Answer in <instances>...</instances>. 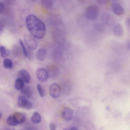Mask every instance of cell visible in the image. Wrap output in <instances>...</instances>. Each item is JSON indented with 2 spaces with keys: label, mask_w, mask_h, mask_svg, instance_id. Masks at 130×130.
Listing matches in <instances>:
<instances>
[{
  "label": "cell",
  "mask_w": 130,
  "mask_h": 130,
  "mask_svg": "<svg viewBox=\"0 0 130 130\" xmlns=\"http://www.w3.org/2000/svg\"><path fill=\"white\" fill-rule=\"evenodd\" d=\"M25 22L28 30L34 37L39 39L44 37L46 33L45 25L37 17L30 14L26 18Z\"/></svg>",
  "instance_id": "1"
},
{
  "label": "cell",
  "mask_w": 130,
  "mask_h": 130,
  "mask_svg": "<svg viewBox=\"0 0 130 130\" xmlns=\"http://www.w3.org/2000/svg\"><path fill=\"white\" fill-rule=\"evenodd\" d=\"M100 13L98 7L95 5H92L88 7L85 13V17L87 19L91 21L96 20L98 18Z\"/></svg>",
  "instance_id": "2"
},
{
  "label": "cell",
  "mask_w": 130,
  "mask_h": 130,
  "mask_svg": "<svg viewBox=\"0 0 130 130\" xmlns=\"http://www.w3.org/2000/svg\"><path fill=\"white\" fill-rule=\"evenodd\" d=\"M24 39L26 45L29 49L34 50L37 47L38 44L37 41L34 38L29 34H24Z\"/></svg>",
  "instance_id": "3"
},
{
  "label": "cell",
  "mask_w": 130,
  "mask_h": 130,
  "mask_svg": "<svg viewBox=\"0 0 130 130\" xmlns=\"http://www.w3.org/2000/svg\"><path fill=\"white\" fill-rule=\"evenodd\" d=\"M18 104L19 107L27 109H30L32 106V103L27 98L22 95L18 98Z\"/></svg>",
  "instance_id": "4"
},
{
  "label": "cell",
  "mask_w": 130,
  "mask_h": 130,
  "mask_svg": "<svg viewBox=\"0 0 130 130\" xmlns=\"http://www.w3.org/2000/svg\"><path fill=\"white\" fill-rule=\"evenodd\" d=\"M36 74L38 79L41 82H45L47 81L48 75L45 69L42 68H38L36 71Z\"/></svg>",
  "instance_id": "5"
},
{
  "label": "cell",
  "mask_w": 130,
  "mask_h": 130,
  "mask_svg": "<svg viewBox=\"0 0 130 130\" xmlns=\"http://www.w3.org/2000/svg\"><path fill=\"white\" fill-rule=\"evenodd\" d=\"M101 19L103 23L107 26H112L114 24L115 22L113 17L107 12L102 13L101 15Z\"/></svg>",
  "instance_id": "6"
},
{
  "label": "cell",
  "mask_w": 130,
  "mask_h": 130,
  "mask_svg": "<svg viewBox=\"0 0 130 130\" xmlns=\"http://www.w3.org/2000/svg\"><path fill=\"white\" fill-rule=\"evenodd\" d=\"M49 92L50 95L54 98L59 97L61 93V89L59 86L57 84H52L49 87Z\"/></svg>",
  "instance_id": "7"
},
{
  "label": "cell",
  "mask_w": 130,
  "mask_h": 130,
  "mask_svg": "<svg viewBox=\"0 0 130 130\" xmlns=\"http://www.w3.org/2000/svg\"><path fill=\"white\" fill-rule=\"evenodd\" d=\"M111 9L113 12L118 16H122L124 13V10L123 8L118 3L113 4L112 5Z\"/></svg>",
  "instance_id": "8"
},
{
  "label": "cell",
  "mask_w": 130,
  "mask_h": 130,
  "mask_svg": "<svg viewBox=\"0 0 130 130\" xmlns=\"http://www.w3.org/2000/svg\"><path fill=\"white\" fill-rule=\"evenodd\" d=\"M73 110L69 108L64 109L62 113V117L65 120L67 121L71 120L73 118Z\"/></svg>",
  "instance_id": "9"
},
{
  "label": "cell",
  "mask_w": 130,
  "mask_h": 130,
  "mask_svg": "<svg viewBox=\"0 0 130 130\" xmlns=\"http://www.w3.org/2000/svg\"><path fill=\"white\" fill-rule=\"evenodd\" d=\"M46 52V50L45 48H41L39 49L36 53L37 59L40 61L44 60L45 58Z\"/></svg>",
  "instance_id": "10"
},
{
  "label": "cell",
  "mask_w": 130,
  "mask_h": 130,
  "mask_svg": "<svg viewBox=\"0 0 130 130\" xmlns=\"http://www.w3.org/2000/svg\"><path fill=\"white\" fill-rule=\"evenodd\" d=\"M114 35L116 36L120 37L122 36L123 33V30L122 25L120 24L115 25L113 29Z\"/></svg>",
  "instance_id": "11"
},
{
  "label": "cell",
  "mask_w": 130,
  "mask_h": 130,
  "mask_svg": "<svg viewBox=\"0 0 130 130\" xmlns=\"http://www.w3.org/2000/svg\"><path fill=\"white\" fill-rule=\"evenodd\" d=\"M21 78L24 82L26 83H29L30 80V76L28 72L24 69L21 70L20 72Z\"/></svg>",
  "instance_id": "12"
},
{
  "label": "cell",
  "mask_w": 130,
  "mask_h": 130,
  "mask_svg": "<svg viewBox=\"0 0 130 130\" xmlns=\"http://www.w3.org/2000/svg\"><path fill=\"white\" fill-rule=\"evenodd\" d=\"M13 115L18 124L23 123L24 122L25 117L23 113L17 112L14 113Z\"/></svg>",
  "instance_id": "13"
},
{
  "label": "cell",
  "mask_w": 130,
  "mask_h": 130,
  "mask_svg": "<svg viewBox=\"0 0 130 130\" xmlns=\"http://www.w3.org/2000/svg\"><path fill=\"white\" fill-rule=\"evenodd\" d=\"M21 92L24 96L27 98H30L32 95V91L31 89L28 86L24 87L21 90Z\"/></svg>",
  "instance_id": "14"
},
{
  "label": "cell",
  "mask_w": 130,
  "mask_h": 130,
  "mask_svg": "<svg viewBox=\"0 0 130 130\" xmlns=\"http://www.w3.org/2000/svg\"><path fill=\"white\" fill-rule=\"evenodd\" d=\"M24 82L21 78L17 79L14 84L15 89L18 90H21L24 87Z\"/></svg>",
  "instance_id": "15"
},
{
  "label": "cell",
  "mask_w": 130,
  "mask_h": 130,
  "mask_svg": "<svg viewBox=\"0 0 130 130\" xmlns=\"http://www.w3.org/2000/svg\"><path fill=\"white\" fill-rule=\"evenodd\" d=\"M41 119V117L40 115L37 112L34 113L31 118L32 122L35 124H38L40 123Z\"/></svg>",
  "instance_id": "16"
},
{
  "label": "cell",
  "mask_w": 130,
  "mask_h": 130,
  "mask_svg": "<svg viewBox=\"0 0 130 130\" xmlns=\"http://www.w3.org/2000/svg\"><path fill=\"white\" fill-rule=\"evenodd\" d=\"M7 121L8 124L11 126H15L18 124L13 115L8 116Z\"/></svg>",
  "instance_id": "17"
},
{
  "label": "cell",
  "mask_w": 130,
  "mask_h": 130,
  "mask_svg": "<svg viewBox=\"0 0 130 130\" xmlns=\"http://www.w3.org/2000/svg\"><path fill=\"white\" fill-rule=\"evenodd\" d=\"M0 52L1 57L4 58L8 57L10 54L9 50L3 46L0 47Z\"/></svg>",
  "instance_id": "18"
},
{
  "label": "cell",
  "mask_w": 130,
  "mask_h": 130,
  "mask_svg": "<svg viewBox=\"0 0 130 130\" xmlns=\"http://www.w3.org/2000/svg\"><path fill=\"white\" fill-rule=\"evenodd\" d=\"M53 0H42L41 4L45 8L49 9L52 7Z\"/></svg>",
  "instance_id": "19"
},
{
  "label": "cell",
  "mask_w": 130,
  "mask_h": 130,
  "mask_svg": "<svg viewBox=\"0 0 130 130\" xmlns=\"http://www.w3.org/2000/svg\"><path fill=\"white\" fill-rule=\"evenodd\" d=\"M3 65L5 68L10 69L13 66V63L11 60L8 58H5L3 61Z\"/></svg>",
  "instance_id": "20"
},
{
  "label": "cell",
  "mask_w": 130,
  "mask_h": 130,
  "mask_svg": "<svg viewBox=\"0 0 130 130\" xmlns=\"http://www.w3.org/2000/svg\"><path fill=\"white\" fill-rule=\"evenodd\" d=\"M19 42L22 47L24 56L26 57H27L28 56V53L23 41L21 39H20L19 40Z\"/></svg>",
  "instance_id": "21"
},
{
  "label": "cell",
  "mask_w": 130,
  "mask_h": 130,
  "mask_svg": "<svg viewBox=\"0 0 130 130\" xmlns=\"http://www.w3.org/2000/svg\"><path fill=\"white\" fill-rule=\"evenodd\" d=\"M37 88L40 96L43 97L44 95V92L42 86L39 84H37Z\"/></svg>",
  "instance_id": "22"
},
{
  "label": "cell",
  "mask_w": 130,
  "mask_h": 130,
  "mask_svg": "<svg viewBox=\"0 0 130 130\" xmlns=\"http://www.w3.org/2000/svg\"><path fill=\"white\" fill-rule=\"evenodd\" d=\"M97 2L101 5H105L107 4L110 0H96Z\"/></svg>",
  "instance_id": "23"
},
{
  "label": "cell",
  "mask_w": 130,
  "mask_h": 130,
  "mask_svg": "<svg viewBox=\"0 0 130 130\" xmlns=\"http://www.w3.org/2000/svg\"><path fill=\"white\" fill-rule=\"evenodd\" d=\"M50 128L51 130H55L56 128V125L54 123L51 122L50 124Z\"/></svg>",
  "instance_id": "24"
},
{
  "label": "cell",
  "mask_w": 130,
  "mask_h": 130,
  "mask_svg": "<svg viewBox=\"0 0 130 130\" xmlns=\"http://www.w3.org/2000/svg\"><path fill=\"white\" fill-rule=\"evenodd\" d=\"M4 5L3 3L1 2L0 3V13H2L4 10Z\"/></svg>",
  "instance_id": "25"
},
{
  "label": "cell",
  "mask_w": 130,
  "mask_h": 130,
  "mask_svg": "<svg viewBox=\"0 0 130 130\" xmlns=\"http://www.w3.org/2000/svg\"><path fill=\"white\" fill-rule=\"evenodd\" d=\"M77 2L80 4H83L86 2V0H77Z\"/></svg>",
  "instance_id": "26"
},
{
  "label": "cell",
  "mask_w": 130,
  "mask_h": 130,
  "mask_svg": "<svg viewBox=\"0 0 130 130\" xmlns=\"http://www.w3.org/2000/svg\"><path fill=\"white\" fill-rule=\"evenodd\" d=\"M66 130H78L76 127H73L69 128V129H65Z\"/></svg>",
  "instance_id": "27"
},
{
  "label": "cell",
  "mask_w": 130,
  "mask_h": 130,
  "mask_svg": "<svg viewBox=\"0 0 130 130\" xmlns=\"http://www.w3.org/2000/svg\"><path fill=\"white\" fill-rule=\"evenodd\" d=\"M127 47L128 49L130 50V41L128 43L127 45Z\"/></svg>",
  "instance_id": "28"
},
{
  "label": "cell",
  "mask_w": 130,
  "mask_h": 130,
  "mask_svg": "<svg viewBox=\"0 0 130 130\" xmlns=\"http://www.w3.org/2000/svg\"><path fill=\"white\" fill-rule=\"evenodd\" d=\"M29 1H31L32 2H34L35 1V0H27Z\"/></svg>",
  "instance_id": "29"
},
{
  "label": "cell",
  "mask_w": 130,
  "mask_h": 130,
  "mask_svg": "<svg viewBox=\"0 0 130 130\" xmlns=\"http://www.w3.org/2000/svg\"><path fill=\"white\" fill-rule=\"evenodd\" d=\"M128 23H129V25L130 26V19H129V20Z\"/></svg>",
  "instance_id": "30"
},
{
  "label": "cell",
  "mask_w": 130,
  "mask_h": 130,
  "mask_svg": "<svg viewBox=\"0 0 130 130\" xmlns=\"http://www.w3.org/2000/svg\"><path fill=\"white\" fill-rule=\"evenodd\" d=\"M2 115L1 113H0V119H1V118H2Z\"/></svg>",
  "instance_id": "31"
}]
</instances>
